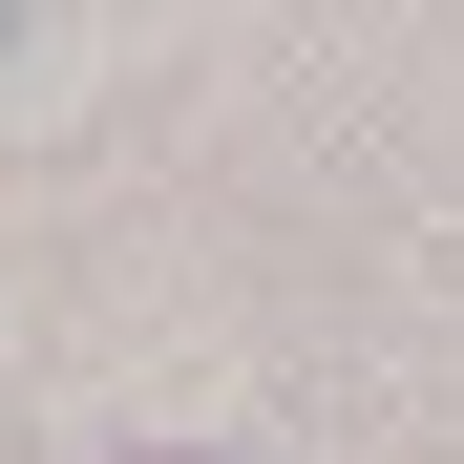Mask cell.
Wrapping results in <instances>:
<instances>
[]
</instances>
